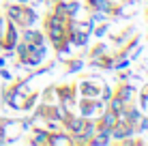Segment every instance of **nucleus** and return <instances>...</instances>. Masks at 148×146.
I'll list each match as a JSON object with an SVG mask.
<instances>
[{"mask_svg": "<svg viewBox=\"0 0 148 146\" xmlns=\"http://www.w3.org/2000/svg\"><path fill=\"white\" fill-rule=\"evenodd\" d=\"M84 125H86V118H84V116H77V118L67 120V129H69L73 135H79L82 129H84Z\"/></svg>", "mask_w": 148, "mask_h": 146, "instance_id": "f257e3e1", "label": "nucleus"}, {"mask_svg": "<svg viewBox=\"0 0 148 146\" xmlns=\"http://www.w3.org/2000/svg\"><path fill=\"white\" fill-rule=\"evenodd\" d=\"M7 15L11 17L13 24H22V19H24V9H22V7H15V4H13V7L7 9Z\"/></svg>", "mask_w": 148, "mask_h": 146, "instance_id": "f03ea898", "label": "nucleus"}, {"mask_svg": "<svg viewBox=\"0 0 148 146\" xmlns=\"http://www.w3.org/2000/svg\"><path fill=\"white\" fill-rule=\"evenodd\" d=\"M118 123V120H116V114L114 112H103V116H101V127H108V129H112L114 127V125Z\"/></svg>", "mask_w": 148, "mask_h": 146, "instance_id": "7ed1b4c3", "label": "nucleus"}, {"mask_svg": "<svg viewBox=\"0 0 148 146\" xmlns=\"http://www.w3.org/2000/svg\"><path fill=\"white\" fill-rule=\"evenodd\" d=\"M133 93H135V90H133V88H131V86H129V84H122V86L118 88V93H116V97H120V99H122V101H125V103H127V101H129V99H131V97H133Z\"/></svg>", "mask_w": 148, "mask_h": 146, "instance_id": "20e7f679", "label": "nucleus"}, {"mask_svg": "<svg viewBox=\"0 0 148 146\" xmlns=\"http://www.w3.org/2000/svg\"><path fill=\"white\" fill-rule=\"evenodd\" d=\"M88 4H90L92 9H97V11H101V13L112 11V7H110V0H88Z\"/></svg>", "mask_w": 148, "mask_h": 146, "instance_id": "39448f33", "label": "nucleus"}, {"mask_svg": "<svg viewBox=\"0 0 148 146\" xmlns=\"http://www.w3.org/2000/svg\"><path fill=\"white\" fill-rule=\"evenodd\" d=\"M54 13L60 15V17H71V13H69V0H67V2H64V0H60V2L54 7Z\"/></svg>", "mask_w": 148, "mask_h": 146, "instance_id": "423d86ee", "label": "nucleus"}, {"mask_svg": "<svg viewBox=\"0 0 148 146\" xmlns=\"http://www.w3.org/2000/svg\"><path fill=\"white\" fill-rule=\"evenodd\" d=\"M125 110V101H122L120 97H114L110 101V112H114V114H118V112H122Z\"/></svg>", "mask_w": 148, "mask_h": 146, "instance_id": "0eeeda50", "label": "nucleus"}, {"mask_svg": "<svg viewBox=\"0 0 148 146\" xmlns=\"http://www.w3.org/2000/svg\"><path fill=\"white\" fill-rule=\"evenodd\" d=\"M97 108H99V103L90 101V99H88V101H82V114H84V116H86V114L90 116V114H92Z\"/></svg>", "mask_w": 148, "mask_h": 146, "instance_id": "6e6552de", "label": "nucleus"}, {"mask_svg": "<svg viewBox=\"0 0 148 146\" xmlns=\"http://www.w3.org/2000/svg\"><path fill=\"white\" fill-rule=\"evenodd\" d=\"M82 93L88 95V97H97V95H99V88L90 86V84H82Z\"/></svg>", "mask_w": 148, "mask_h": 146, "instance_id": "1a4fd4ad", "label": "nucleus"}, {"mask_svg": "<svg viewBox=\"0 0 148 146\" xmlns=\"http://www.w3.org/2000/svg\"><path fill=\"white\" fill-rule=\"evenodd\" d=\"M34 135H37V138H32V142H39V144H45L47 142V138H45V131H34Z\"/></svg>", "mask_w": 148, "mask_h": 146, "instance_id": "9d476101", "label": "nucleus"}, {"mask_svg": "<svg viewBox=\"0 0 148 146\" xmlns=\"http://www.w3.org/2000/svg\"><path fill=\"white\" fill-rule=\"evenodd\" d=\"M69 67H71V71H77V69L82 67V62L79 60H73V62H69Z\"/></svg>", "mask_w": 148, "mask_h": 146, "instance_id": "9b49d317", "label": "nucleus"}, {"mask_svg": "<svg viewBox=\"0 0 148 146\" xmlns=\"http://www.w3.org/2000/svg\"><path fill=\"white\" fill-rule=\"evenodd\" d=\"M103 52H105V47H103V45H99V47H97L95 52H92V56H101Z\"/></svg>", "mask_w": 148, "mask_h": 146, "instance_id": "f8f14e48", "label": "nucleus"}, {"mask_svg": "<svg viewBox=\"0 0 148 146\" xmlns=\"http://www.w3.org/2000/svg\"><path fill=\"white\" fill-rule=\"evenodd\" d=\"M4 24H7L4 22V15H0V34H2V30H4Z\"/></svg>", "mask_w": 148, "mask_h": 146, "instance_id": "ddd939ff", "label": "nucleus"}, {"mask_svg": "<svg viewBox=\"0 0 148 146\" xmlns=\"http://www.w3.org/2000/svg\"><path fill=\"white\" fill-rule=\"evenodd\" d=\"M105 30H108V28H105V26H101L99 30H97V37H103V34H105Z\"/></svg>", "mask_w": 148, "mask_h": 146, "instance_id": "4468645a", "label": "nucleus"}, {"mask_svg": "<svg viewBox=\"0 0 148 146\" xmlns=\"http://www.w3.org/2000/svg\"><path fill=\"white\" fill-rule=\"evenodd\" d=\"M140 129H142V131H144V129H148V118L144 120V123H142V127H140Z\"/></svg>", "mask_w": 148, "mask_h": 146, "instance_id": "2eb2a0df", "label": "nucleus"}, {"mask_svg": "<svg viewBox=\"0 0 148 146\" xmlns=\"http://www.w3.org/2000/svg\"><path fill=\"white\" fill-rule=\"evenodd\" d=\"M17 2H19V4H26V2H28V0H17Z\"/></svg>", "mask_w": 148, "mask_h": 146, "instance_id": "dca6fc26", "label": "nucleus"}, {"mask_svg": "<svg viewBox=\"0 0 148 146\" xmlns=\"http://www.w3.org/2000/svg\"><path fill=\"white\" fill-rule=\"evenodd\" d=\"M64 2H67V0H64Z\"/></svg>", "mask_w": 148, "mask_h": 146, "instance_id": "f3484780", "label": "nucleus"}]
</instances>
